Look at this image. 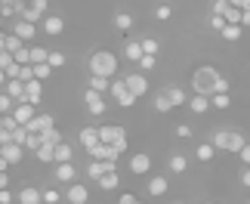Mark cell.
<instances>
[{"instance_id":"1","label":"cell","mask_w":250,"mask_h":204,"mask_svg":"<svg viewBox=\"0 0 250 204\" xmlns=\"http://www.w3.org/2000/svg\"><path fill=\"white\" fill-rule=\"evenodd\" d=\"M216 84H219V71L210 68V65H201V68H195V74H191V87H195V93H201V96H213Z\"/></svg>"},{"instance_id":"2","label":"cell","mask_w":250,"mask_h":204,"mask_svg":"<svg viewBox=\"0 0 250 204\" xmlns=\"http://www.w3.org/2000/svg\"><path fill=\"white\" fill-rule=\"evenodd\" d=\"M90 74L114 77V74H118V56H114L111 50H96L90 56Z\"/></svg>"},{"instance_id":"3","label":"cell","mask_w":250,"mask_h":204,"mask_svg":"<svg viewBox=\"0 0 250 204\" xmlns=\"http://www.w3.org/2000/svg\"><path fill=\"white\" fill-rule=\"evenodd\" d=\"M108 96H111V99L121 105V109H133V105H136V99H139V96H133V93H130L127 77H118V81H111Z\"/></svg>"},{"instance_id":"4","label":"cell","mask_w":250,"mask_h":204,"mask_svg":"<svg viewBox=\"0 0 250 204\" xmlns=\"http://www.w3.org/2000/svg\"><path fill=\"white\" fill-rule=\"evenodd\" d=\"M83 102H86V112L96 114V118H99V114H105V109H108V102H105V93H96V90H90V87L83 90Z\"/></svg>"},{"instance_id":"5","label":"cell","mask_w":250,"mask_h":204,"mask_svg":"<svg viewBox=\"0 0 250 204\" xmlns=\"http://www.w3.org/2000/svg\"><path fill=\"white\" fill-rule=\"evenodd\" d=\"M99 139L105 145H118L127 139V130H124V124H105V127H99Z\"/></svg>"},{"instance_id":"6","label":"cell","mask_w":250,"mask_h":204,"mask_svg":"<svg viewBox=\"0 0 250 204\" xmlns=\"http://www.w3.org/2000/svg\"><path fill=\"white\" fill-rule=\"evenodd\" d=\"M13 118L22 124V127H28V124L37 118V105H34V102H28V99H25V102H19V105H16V112H13Z\"/></svg>"},{"instance_id":"7","label":"cell","mask_w":250,"mask_h":204,"mask_svg":"<svg viewBox=\"0 0 250 204\" xmlns=\"http://www.w3.org/2000/svg\"><path fill=\"white\" fill-rule=\"evenodd\" d=\"M151 170V155L148 152H136L130 158V173H136V177H146V173Z\"/></svg>"},{"instance_id":"8","label":"cell","mask_w":250,"mask_h":204,"mask_svg":"<svg viewBox=\"0 0 250 204\" xmlns=\"http://www.w3.org/2000/svg\"><path fill=\"white\" fill-rule=\"evenodd\" d=\"M127 87H130L133 96H146V93H148V77H146V71H133V74H127Z\"/></svg>"},{"instance_id":"9","label":"cell","mask_w":250,"mask_h":204,"mask_svg":"<svg viewBox=\"0 0 250 204\" xmlns=\"http://www.w3.org/2000/svg\"><path fill=\"white\" fill-rule=\"evenodd\" d=\"M25 152H28V149H25V145H19V142H3V149H0V158H6L9 167H13V164L22 161Z\"/></svg>"},{"instance_id":"10","label":"cell","mask_w":250,"mask_h":204,"mask_svg":"<svg viewBox=\"0 0 250 204\" xmlns=\"http://www.w3.org/2000/svg\"><path fill=\"white\" fill-rule=\"evenodd\" d=\"M65 198H68L71 204H86L90 201V189H86L83 182H71L68 192H65Z\"/></svg>"},{"instance_id":"11","label":"cell","mask_w":250,"mask_h":204,"mask_svg":"<svg viewBox=\"0 0 250 204\" xmlns=\"http://www.w3.org/2000/svg\"><path fill=\"white\" fill-rule=\"evenodd\" d=\"M50 127H56V118L43 112V114H37V118H34L31 124H28L25 130H28V133H43V130H50Z\"/></svg>"},{"instance_id":"12","label":"cell","mask_w":250,"mask_h":204,"mask_svg":"<svg viewBox=\"0 0 250 204\" xmlns=\"http://www.w3.org/2000/svg\"><path fill=\"white\" fill-rule=\"evenodd\" d=\"M25 96H28V102L41 105V96H43V81H41V77H34V81L25 84Z\"/></svg>"},{"instance_id":"13","label":"cell","mask_w":250,"mask_h":204,"mask_svg":"<svg viewBox=\"0 0 250 204\" xmlns=\"http://www.w3.org/2000/svg\"><path fill=\"white\" fill-rule=\"evenodd\" d=\"M19 204H43V192L34 189V186H25L19 192Z\"/></svg>"},{"instance_id":"14","label":"cell","mask_w":250,"mask_h":204,"mask_svg":"<svg viewBox=\"0 0 250 204\" xmlns=\"http://www.w3.org/2000/svg\"><path fill=\"white\" fill-rule=\"evenodd\" d=\"M53 177L59 180V182H68V186H71L74 177H78V170H74L71 161H68V164H56V173H53Z\"/></svg>"},{"instance_id":"15","label":"cell","mask_w":250,"mask_h":204,"mask_svg":"<svg viewBox=\"0 0 250 204\" xmlns=\"http://www.w3.org/2000/svg\"><path fill=\"white\" fill-rule=\"evenodd\" d=\"M207 109H213V102H210V96H201V93H195L188 99V112H195V114H204Z\"/></svg>"},{"instance_id":"16","label":"cell","mask_w":250,"mask_h":204,"mask_svg":"<svg viewBox=\"0 0 250 204\" xmlns=\"http://www.w3.org/2000/svg\"><path fill=\"white\" fill-rule=\"evenodd\" d=\"M167 189H170L167 177H151V180H148V195H151V198H161V195H167Z\"/></svg>"},{"instance_id":"17","label":"cell","mask_w":250,"mask_h":204,"mask_svg":"<svg viewBox=\"0 0 250 204\" xmlns=\"http://www.w3.org/2000/svg\"><path fill=\"white\" fill-rule=\"evenodd\" d=\"M13 34H19V37H22V41L28 44V41H34V34H37V25H34V22H25V19H22V22H16Z\"/></svg>"},{"instance_id":"18","label":"cell","mask_w":250,"mask_h":204,"mask_svg":"<svg viewBox=\"0 0 250 204\" xmlns=\"http://www.w3.org/2000/svg\"><path fill=\"white\" fill-rule=\"evenodd\" d=\"M43 31L50 34V37H59V34L65 31V22H62L59 16H46V19H43Z\"/></svg>"},{"instance_id":"19","label":"cell","mask_w":250,"mask_h":204,"mask_svg":"<svg viewBox=\"0 0 250 204\" xmlns=\"http://www.w3.org/2000/svg\"><path fill=\"white\" fill-rule=\"evenodd\" d=\"M3 90L13 96L16 102H25V99H28V96H25V81H6V84H3Z\"/></svg>"},{"instance_id":"20","label":"cell","mask_w":250,"mask_h":204,"mask_svg":"<svg viewBox=\"0 0 250 204\" xmlns=\"http://www.w3.org/2000/svg\"><path fill=\"white\" fill-rule=\"evenodd\" d=\"M124 56H127L130 62H142V56H146V50H142V41H130L127 46H124Z\"/></svg>"},{"instance_id":"21","label":"cell","mask_w":250,"mask_h":204,"mask_svg":"<svg viewBox=\"0 0 250 204\" xmlns=\"http://www.w3.org/2000/svg\"><path fill=\"white\" fill-rule=\"evenodd\" d=\"M99 127H83L81 130V145L83 149H93V145H99Z\"/></svg>"},{"instance_id":"22","label":"cell","mask_w":250,"mask_h":204,"mask_svg":"<svg viewBox=\"0 0 250 204\" xmlns=\"http://www.w3.org/2000/svg\"><path fill=\"white\" fill-rule=\"evenodd\" d=\"M105 173H108V164H105V161H93V158H90V164H86V177L99 182Z\"/></svg>"},{"instance_id":"23","label":"cell","mask_w":250,"mask_h":204,"mask_svg":"<svg viewBox=\"0 0 250 204\" xmlns=\"http://www.w3.org/2000/svg\"><path fill=\"white\" fill-rule=\"evenodd\" d=\"M195 158H198L201 164L213 161V158H216V145H213V142H201L198 149H195Z\"/></svg>"},{"instance_id":"24","label":"cell","mask_w":250,"mask_h":204,"mask_svg":"<svg viewBox=\"0 0 250 204\" xmlns=\"http://www.w3.org/2000/svg\"><path fill=\"white\" fill-rule=\"evenodd\" d=\"M0 46H3L6 53H19V50H25V41L19 34H3V41H0Z\"/></svg>"},{"instance_id":"25","label":"cell","mask_w":250,"mask_h":204,"mask_svg":"<svg viewBox=\"0 0 250 204\" xmlns=\"http://www.w3.org/2000/svg\"><path fill=\"white\" fill-rule=\"evenodd\" d=\"M90 90H96V93H108L111 90V77H102V74H90Z\"/></svg>"},{"instance_id":"26","label":"cell","mask_w":250,"mask_h":204,"mask_svg":"<svg viewBox=\"0 0 250 204\" xmlns=\"http://www.w3.org/2000/svg\"><path fill=\"white\" fill-rule=\"evenodd\" d=\"M176 105L170 102V96H167V90H161L158 96H155V112H161V114H170Z\"/></svg>"},{"instance_id":"27","label":"cell","mask_w":250,"mask_h":204,"mask_svg":"<svg viewBox=\"0 0 250 204\" xmlns=\"http://www.w3.org/2000/svg\"><path fill=\"white\" fill-rule=\"evenodd\" d=\"M19 16H22L25 22H34V25H37V22H43V19H46V13H41V9H37L34 3H28V6H25V9H22Z\"/></svg>"},{"instance_id":"28","label":"cell","mask_w":250,"mask_h":204,"mask_svg":"<svg viewBox=\"0 0 250 204\" xmlns=\"http://www.w3.org/2000/svg\"><path fill=\"white\" fill-rule=\"evenodd\" d=\"M34 155H37V161H43V164H56V145H50V142H43Z\"/></svg>"},{"instance_id":"29","label":"cell","mask_w":250,"mask_h":204,"mask_svg":"<svg viewBox=\"0 0 250 204\" xmlns=\"http://www.w3.org/2000/svg\"><path fill=\"white\" fill-rule=\"evenodd\" d=\"M223 41H229V44H235V41H241V34H244V25H226L223 31Z\"/></svg>"},{"instance_id":"30","label":"cell","mask_w":250,"mask_h":204,"mask_svg":"<svg viewBox=\"0 0 250 204\" xmlns=\"http://www.w3.org/2000/svg\"><path fill=\"white\" fill-rule=\"evenodd\" d=\"M28 50H31V65H43V62H50V50H46V46H28Z\"/></svg>"},{"instance_id":"31","label":"cell","mask_w":250,"mask_h":204,"mask_svg":"<svg viewBox=\"0 0 250 204\" xmlns=\"http://www.w3.org/2000/svg\"><path fill=\"white\" fill-rule=\"evenodd\" d=\"M167 167H170L173 173H186V170H188V158L179 152V155H173V158L167 161Z\"/></svg>"},{"instance_id":"32","label":"cell","mask_w":250,"mask_h":204,"mask_svg":"<svg viewBox=\"0 0 250 204\" xmlns=\"http://www.w3.org/2000/svg\"><path fill=\"white\" fill-rule=\"evenodd\" d=\"M118 186H121V177H118V170H114V173H105V177L99 180V189H102V192H114Z\"/></svg>"},{"instance_id":"33","label":"cell","mask_w":250,"mask_h":204,"mask_svg":"<svg viewBox=\"0 0 250 204\" xmlns=\"http://www.w3.org/2000/svg\"><path fill=\"white\" fill-rule=\"evenodd\" d=\"M167 96H170V102L176 105H188V96H186V90H182V87H167Z\"/></svg>"},{"instance_id":"34","label":"cell","mask_w":250,"mask_h":204,"mask_svg":"<svg viewBox=\"0 0 250 204\" xmlns=\"http://www.w3.org/2000/svg\"><path fill=\"white\" fill-rule=\"evenodd\" d=\"M229 136H232V130H216L213 133V139H210V142L216 145V152H229Z\"/></svg>"},{"instance_id":"35","label":"cell","mask_w":250,"mask_h":204,"mask_svg":"<svg viewBox=\"0 0 250 204\" xmlns=\"http://www.w3.org/2000/svg\"><path fill=\"white\" fill-rule=\"evenodd\" d=\"M74 158V149L68 142H62V145H56V164H68Z\"/></svg>"},{"instance_id":"36","label":"cell","mask_w":250,"mask_h":204,"mask_svg":"<svg viewBox=\"0 0 250 204\" xmlns=\"http://www.w3.org/2000/svg\"><path fill=\"white\" fill-rule=\"evenodd\" d=\"M114 28H118V31H130V28H133V16L130 13H114Z\"/></svg>"},{"instance_id":"37","label":"cell","mask_w":250,"mask_h":204,"mask_svg":"<svg viewBox=\"0 0 250 204\" xmlns=\"http://www.w3.org/2000/svg\"><path fill=\"white\" fill-rule=\"evenodd\" d=\"M223 19H226L229 25H241V19H244V9H241V6H229Z\"/></svg>"},{"instance_id":"38","label":"cell","mask_w":250,"mask_h":204,"mask_svg":"<svg viewBox=\"0 0 250 204\" xmlns=\"http://www.w3.org/2000/svg\"><path fill=\"white\" fill-rule=\"evenodd\" d=\"M41 136H43V142H50V145H62V142H65V139H62V130H59V127H50V130H43Z\"/></svg>"},{"instance_id":"39","label":"cell","mask_w":250,"mask_h":204,"mask_svg":"<svg viewBox=\"0 0 250 204\" xmlns=\"http://www.w3.org/2000/svg\"><path fill=\"white\" fill-rule=\"evenodd\" d=\"M244 145H247V139H244L241 133H232V136H229V152H241Z\"/></svg>"},{"instance_id":"40","label":"cell","mask_w":250,"mask_h":204,"mask_svg":"<svg viewBox=\"0 0 250 204\" xmlns=\"http://www.w3.org/2000/svg\"><path fill=\"white\" fill-rule=\"evenodd\" d=\"M210 102H213V109H229V105H232L229 93H213V96H210Z\"/></svg>"},{"instance_id":"41","label":"cell","mask_w":250,"mask_h":204,"mask_svg":"<svg viewBox=\"0 0 250 204\" xmlns=\"http://www.w3.org/2000/svg\"><path fill=\"white\" fill-rule=\"evenodd\" d=\"M170 16H173V9H170V3H161V6L155 9V19H158V22H167Z\"/></svg>"},{"instance_id":"42","label":"cell","mask_w":250,"mask_h":204,"mask_svg":"<svg viewBox=\"0 0 250 204\" xmlns=\"http://www.w3.org/2000/svg\"><path fill=\"white\" fill-rule=\"evenodd\" d=\"M142 50H146L148 56H158V41L155 37H142Z\"/></svg>"},{"instance_id":"43","label":"cell","mask_w":250,"mask_h":204,"mask_svg":"<svg viewBox=\"0 0 250 204\" xmlns=\"http://www.w3.org/2000/svg\"><path fill=\"white\" fill-rule=\"evenodd\" d=\"M53 71H56V68H53L50 62H43V65H34V74H37V77H41V81H43V77H50Z\"/></svg>"},{"instance_id":"44","label":"cell","mask_w":250,"mask_h":204,"mask_svg":"<svg viewBox=\"0 0 250 204\" xmlns=\"http://www.w3.org/2000/svg\"><path fill=\"white\" fill-rule=\"evenodd\" d=\"M43 204H62V195L56 189H46L43 192Z\"/></svg>"},{"instance_id":"45","label":"cell","mask_w":250,"mask_h":204,"mask_svg":"<svg viewBox=\"0 0 250 204\" xmlns=\"http://www.w3.org/2000/svg\"><path fill=\"white\" fill-rule=\"evenodd\" d=\"M155 62H158V56H142V62H139V71H151V68H155Z\"/></svg>"},{"instance_id":"46","label":"cell","mask_w":250,"mask_h":204,"mask_svg":"<svg viewBox=\"0 0 250 204\" xmlns=\"http://www.w3.org/2000/svg\"><path fill=\"white\" fill-rule=\"evenodd\" d=\"M34 77H37V74H34V65H22V74H19V81L28 84V81H34Z\"/></svg>"},{"instance_id":"47","label":"cell","mask_w":250,"mask_h":204,"mask_svg":"<svg viewBox=\"0 0 250 204\" xmlns=\"http://www.w3.org/2000/svg\"><path fill=\"white\" fill-rule=\"evenodd\" d=\"M16 62L19 65H31V50H28V46H25V50H19L16 53Z\"/></svg>"},{"instance_id":"48","label":"cell","mask_w":250,"mask_h":204,"mask_svg":"<svg viewBox=\"0 0 250 204\" xmlns=\"http://www.w3.org/2000/svg\"><path fill=\"white\" fill-rule=\"evenodd\" d=\"M232 6L229 0H213V16H226V9Z\"/></svg>"},{"instance_id":"49","label":"cell","mask_w":250,"mask_h":204,"mask_svg":"<svg viewBox=\"0 0 250 204\" xmlns=\"http://www.w3.org/2000/svg\"><path fill=\"white\" fill-rule=\"evenodd\" d=\"M226 25H229V22H226L223 16H210V28H216V31H223Z\"/></svg>"},{"instance_id":"50","label":"cell","mask_w":250,"mask_h":204,"mask_svg":"<svg viewBox=\"0 0 250 204\" xmlns=\"http://www.w3.org/2000/svg\"><path fill=\"white\" fill-rule=\"evenodd\" d=\"M50 65H53V68H62V65H65V56H62V53H53V50H50Z\"/></svg>"},{"instance_id":"51","label":"cell","mask_w":250,"mask_h":204,"mask_svg":"<svg viewBox=\"0 0 250 204\" xmlns=\"http://www.w3.org/2000/svg\"><path fill=\"white\" fill-rule=\"evenodd\" d=\"M176 136H179V139H188V136H191V127H188V124H176Z\"/></svg>"},{"instance_id":"52","label":"cell","mask_w":250,"mask_h":204,"mask_svg":"<svg viewBox=\"0 0 250 204\" xmlns=\"http://www.w3.org/2000/svg\"><path fill=\"white\" fill-rule=\"evenodd\" d=\"M238 158H241V164H244V167H250V142L244 145L241 152H238Z\"/></svg>"},{"instance_id":"53","label":"cell","mask_w":250,"mask_h":204,"mask_svg":"<svg viewBox=\"0 0 250 204\" xmlns=\"http://www.w3.org/2000/svg\"><path fill=\"white\" fill-rule=\"evenodd\" d=\"M13 201H19V198H13V192H9V189H0V204H13Z\"/></svg>"},{"instance_id":"54","label":"cell","mask_w":250,"mask_h":204,"mask_svg":"<svg viewBox=\"0 0 250 204\" xmlns=\"http://www.w3.org/2000/svg\"><path fill=\"white\" fill-rule=\"evenodd\" d=\"M136 201H139V198H136V195H130V192H124V195L118 198V204H136Z\"/></svg>"},{"instance_id":"55","label":"cell","mask_w":250,"mask_h":204,"mask_svg":"<svg viewBox=\"0 0 250 204\" xmlns=\"http://www.w3.org/2000/svg\"><path fill=\"white\" fill-rule=\"evenodd\" d=\"M241 186H244V189H250V167H244V170H241Z\"/></svg>"},{"instance_id":"56","label":"cell","mask_w":250,"mask_h":204,"mask_svg":"<svg viewBox=\"0 0 250 204\" xmlns=\"http://www.w3.org/2000/svg\"><path fill=\"white\" fill-rule=\"evenodd\" d=\"M241 25H244V28H250V9H244V19H241Z\"/></svg>"},{"instance_id":"57","label":"cell","mask_w":250,"mask_h":204,"mask_svg":"<svg viewBox=\"0 0 250 204\" xmlns=\"http://www.w3.org/2000/svg\"><path fill=\"white\" fill-rule=\"evenodd\" d=\"M229 3H232V6H241V9H244V0H229Z\"/></svg>"},{"instance_id":"58","label":"cell","mask_w":250,"mask_h":204,"mask_svg":"<svg viewBox=\"0 0 250 204\" xmlns=\"http://www.w3.org/2000/svg\"><path fill=\"white\" fill-rule=\"evenodd\" d=\"M244 9H250V0H244Z\"/></svg>"},{"instance_id":"59","label":"cell","mask_w":250,"mask_h":204,"mask_svg":"<svg viewBox=\"0 0 250 204\" xmlns=\"http://www.w3.org/2000/svg\"><path fill=\"white\" fill-rule=\"evenodd\" d=\"M136 204H146V201H136Z\"/></svg>"},{"instance_id":"60","label":"cell","mask_w":250,"mask_h":204,"mask_svg":"<svg viewBox=\"0 0 250 204\" xmlns=\"http://www.w3.org/2000/svg\"><path fill=\"white\" fill-rule=\"evenodd\" d=\"M204 204H213V201H204Z\"/></svg>"}]
</instances>
